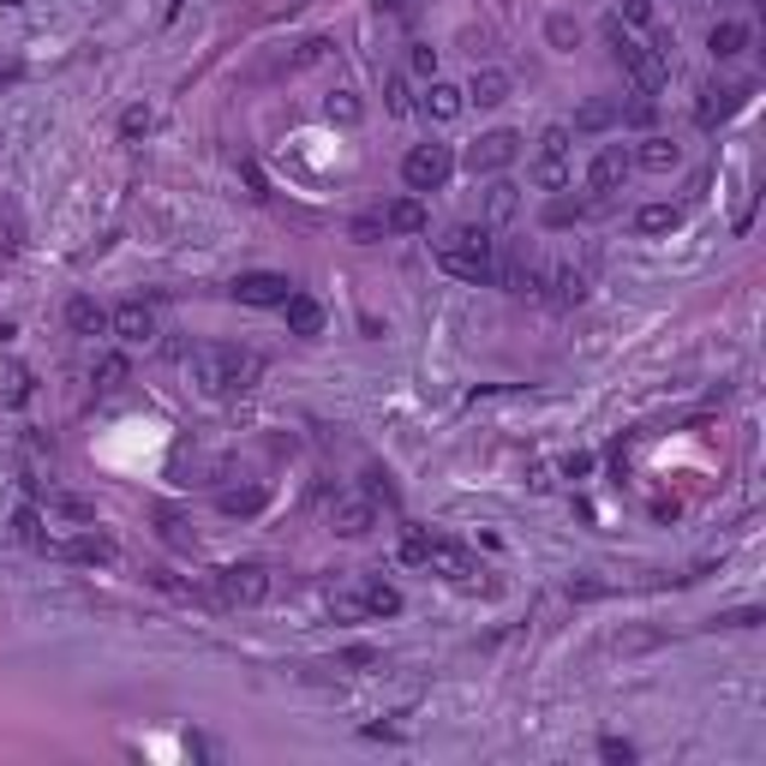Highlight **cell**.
Here are the masks:
<instances>
[{
	"mask_svg": "<svg viewBox=\"0 0 766 766\" xmlns=\"http://www.w3.org/2000/svg\"><path fill=\"white\" fill-rule=\"evenodd\" d=\"M186 372H192V383H198L204 395L228 402V395H246L252 383L264 378V360L252 348H222V341H210V348L186 353Z\"/></svg>",
	"mask_w": 766,
	"mask_h": 766,
	"instance_id": "cell-1",
	"label": "cell"
},
{
	"mask_svg": "<svg viewBox=\"0 0 766 766\" xmlns=\"http://www.w3.org/2000/svg\"><path fill=\"white\" fill-rule=\"evenodd\" d=\"M438 270H450L455 282L491 288L497 282V258H491V234L485 228H455L450 240H438Z\"/></svg>",
	"mask_w": 766,
	"mask_h": 766,
	"instance_id": "cell-2",
	"label": "cell"
},
{
	"mask_svg": "<svg viewBox=\"0 0 766 766\" xmlns=\"http://www.w3.org/2000/svg\"><path fill=\"white\" fill-rule=\"evenodd\" d=\"M605 36H611V55L623 60V72L635 79V91H647V96L665 91L671 67H665V55H659V48H647L641 36H629V31H623V19H611V24H605Z\"/></svg>",
	"mask_w": 766,
	"mask_h": 766,
	"instance_id": "cell-3",
	"label": "cell"
},
{
	"mask_svg": "<svg viewBox=\"0 0 766 766\" xmlns=\"http://www.w3.org/2000/svg\"><path fill=\"white\" fill-rule=\"evenodd\" d=\"M569 150H574L569 126H545L539 156H533V186H539V192H564L569 186Z\"/></svg>",
	"mask_w": 766,
	"mask_h": 766,
	"instance_id": "cell-4",
	"label": "cell"
},
{
	"mask_svg": "<svg viewBox=\"0 0 766 766\" xmlns=\"http://www.w3.org/2000/svg\"><path fill=\"white\" fill-rule=\"evenodd\" d=\"M450 174H455V150H450V144H414V150L402 156L407 192H438Z\"/></svg>",
	"mask_w": 766,
	"mask_h": 766,
	"instance_id": "cell-5",
	"label": "cell"
},
{
	"mask_svg": "<svg viewBox=\"0 0 766 766\" xmlns=\"http://www.w3.org/2000/svg\"><path fill=\"white\" fill-rule=\"evenodd\" d=\"M216 599H222V605H264V599H270V574L258 564L216 569Z\"/></svg>",
	"mask_w": 766,
	"mask_h": 766,
	"instance_id": "cell-6",
	"label": "cell"
},
{
	"mask_svg": "<svg viewBox=\"0 0 766 766\" xmlns=\"http://www.w3.org/2000/svg\"><path fill=\"white\" fill-rule=\"evenodd\" d=\"M515 156H521V132L497 126V132H479V138H474V150H467V169H474V174H503Z\"/></svg>",
	"mask_w": 766,
	"mask_h": 766,
	"instance_id": "cell-7",
	"label": "cell"
},
{
	"mask_svg": "<svg viewBox=\"0 0 766 766\" xmlns=\"http://www.w3.org/2000/svg\"><path fill=\"white\" fill-rule=\"evenodd\" d=\"M329 527L341 533V539H365V533L378 527V497H336L329 503Z\"/></svg>",
	"mask_w": 766,
	"mask_h": 766,
	"instance_id": "cell-8",
	"label": "cell"
},
{
	"mask_svg": "<svg viewBox=\"0 0 766 766\" xmlns=\"http://www.w3.org/2000/svg\"><path fill=\"white\" fill-rule=\"evenodd\" d=\"M108 329L126 341V348H144V341H156V312H150L144 300H126L108 312Z\"/></svg>",
	"mask_w": 766,
	"mask_h": 766,
	"instance_id": "cell-9",
	"label": "cell"
},
{
	"mask_svg": "<svg viewBox=\"0 0 766 766\" xmlns=\"http://www.w3.org/2000/svg\"><path fill=\"white\" fill-rule=\"evenodd\" d=\"M629 174H635L629 150H623V144H605L593 162H587V192H599V198H605V192H617Z\"/></svg>",
	"mask_w": 766,
	"mask_h": 766,
	"instance_id": "cell-10",
	"label": "cell"
},
{
	"mask_svg": "<svg viewBox=\"0 0 766 766\" xmlns=\"http://www.w3.org/2000/svg\"><path fill=\"white\" fill-rule=\"evenodd\" d=\"M228 293H234L240 305H282L293 293V282H288V276H276V270H246Z\"/></svg>",
	"mask_w": 766,
	"mask_h": 766,
	"instance_id": "cell-11",
	"label": "cell"
},
{
	"mask_svg": "<svg viewBox=\"0 0 766 766\" xmlns=\"http://www.w3.org/2000/svg\"><path fill=\"white\" fill-rule=\"evenodd\" d=\"M462 108H467V91H462V84H450V79H431L426 96H419V114H426V120H438V126L462 120Z\"/></svg>",
	"mask_w": 766,
	"mask_h": 766,
	"instance_id": "cell-12",
	"label": "cell"
},
{
	"mask_svg": "<svg viewBox=\"0 0 766 766\" xmlns=\"http://www.w3.org/2000/svg\"><path fill=\"white\" fill-rule=\"evenodd\" d=\"M629 162H635V169H647V174H671V169H683V144H671L665 132H647L641 144L629 150Z\"/></svg>",
	"mask_w": 766,
	"mask_h": 766,
	"instance_id": "cell-13",
	"label": "cell"
},
{
	"mask_svg": "<svg viewBox=\"0 0 766 766\" xmlns=\"http://www.w3.org/2000/svg\"><path fill=\"white\" fill-rule=\"evenodd\" d=\"M748 91H755V84H707V91H700V102H695V120H700V126H719Z\"/></svg>",
	"mask_w": 766,
	"mask_h": 766,
	"instance_id": "cell-14",
	"label": "cell"
},
{
	"mask_svg": "<svg viewBox=\"0 0 766 766\" xmlns=\"http://www.w3.org/2000/svg\"><path fill=\"white\" fill-rule=\"evenodd\" d=\"M378 216H383V234H426V204H419V192L390 198Z\"/></svg>",
	"mask_w": 766,
	"mask_h": 766,
	"instance_id": "cell-15",
	"label": "cell"
},
{
	"mask_svg": "<svg viewBox=\"0 0 766 766\" xmlns=\"http://www.w3.org/2000/svg\"><path fill=\"white\" fill-rule=\"evenodd\" d=\"M282 312H288V329H293V336H305V341L324 336V305H317L312 293H288Z\"/></svg>",
	"mask_w": 766,
	"mask_h": 766,
	"instance_id": "cell-16",
	"label": "cell"
},
{
	"mask_svg": "<svg viewBox=\"0 0 766 766\" xmlns=\"http://www.w3.org/2000/svg\"><path fill=\"white\" fill-rule=\"evenodd\" d=\"M55 557H72V564H114V539H102V533H79V539L55 545Z\"/></svg>",
	"mask_w": 766,
	"mask_h": 766,
	"instance_id": "cell-17",
	"label": "cell"
},
{
	"mask_svg": "<svg viewBox=\"0 0 766 766\" xmlns=\"http://www.w3.org/2000/svg\"><path fill=\"white\" fill-rule=\"evenodd\" d=\"M671 228H683V204L659 198V204H641V210H635V234L653 240V234H671Z\"/></svg>",
	"mask_w": 766,
	"mask_h": 766,
	"instance_id": "cell-18",
	"label": "cell"
},
{
	"mask_svg": "<svg viewBox=\"0 0 766 766\" xmlns=\"http://www.w3.org/2000/svg\"><path fill=\"white\" fill-rule=\"evenodd\" d=\"M467 102H479V108H497V102H509V72H503V67H479L474 84H467Z\"/></svg>",
	"mask_w": 766,
	"mask_h": 766,
	"instance_id": "cell-19",
	"label": "cell"
},
{
	"mask_svg": "<svg viewBox=\"0 0 766 766\" xmlns=\"http://www.w3.org/2000/svg\"><path fill=\"white\" fill-rule=\"evenodd\" d=\"M707 48H712V60H736L748 48V24H736V19H719L707 31Z\"/></svg>",
	"mask_w": 766,
	"mask_h": 766,
	"instance_id": "cell-20",
	"label": "cell"
},
{
	"mask_svg": "<svg viewBox=\"0 0 766 766\" xmlns=\"http://www.w3.org/2000/svg\"><path fill=\"white\" fill-rule=\"evenodd\" d=\"M611 126H617V102H611V96H593V102H581V108H574V126H569V132H611Z\"/></svg>",
	"mask_w": 766,
	"mask_h": 766,
	"instance_id": "cell-21",
	"label": "cell"
},
{
	"mask_svg": "<svg viewBox=\"0 0 766 766\" xmlns=\"http://www.w3.org/2000/svg\"><path fill=\"white\" fill-rule=\"evenodd\" d=\"M521 210V186L515 181H491L485 186V222H509Z\"/></svg>",
	"mask_w": 766,
	"mask_h": 766,
	"instance_id": "cell-22",
	"label": "cell"
},
{
	"mask_svg": "<svg viewBox=\"0 0 766 766\" xmlns=\"http://www.w3.org/2000/svg\"><path fill=\"white\" fill-rule=\"evenodd\" d=\"M67 324H72V336H108V312H102L96 300H72Z\"/></svg>",
	"mask_w": 766,
	"mask_h": 766,
	"instance_id": "cell-23",
	"label": "cell"
},
{
	"mask_svg": "<svg viewBox=\"0 0 766 766\" xmlns=\"http://www.w3.org/2000/svg\"><path fill=\"white\" fill-rule=\"evenodd\" d=\"M324 114H329V120H336V126H360V120H365V102L353 96V91H329Z\"/></svg>",
	"mask_w": 766,
	"mask_h": 766,
	"instance_id": "cell-24",
	"label": "cell"
},
{
	"mask_svg": "<svg viewBox=\"0 0 766 766\" xmlns=\"http://www.w3.org/2000/svg\"><path fill=\"white\" fill-rule=\"evenodd\" d=\"M360 599H365V617H395V611H402V593H395V587H383V581L360 587Z\"/></svg>",
	"mask_w": 766,
	"mask_h": 766,
	"instance_id": "cell-25",
	"label": "cell"
},
{
	"mask_svg": "<svg viewBox=\"0 0 766 766\" xmlns=\"http://www.w3.org/2000/svg\"><path fill=\"white\" fill-rule=\"evenodd\" d=\"M156 533L174 545V552H192V533H186V515H181V509H156Z\"/></svg>",
	"mask_w": 766,
	"mask_h": 766,
	"instance_id": "cell-26",
	"label": "cell"
},
{
	"mask_svg": "<svg viewBox=\"0 0 766 766\" xmlns=\"http://www.w3.org/2000/svg\"><path fill=\"white\" fill-rule=\"evenodd\" d=\"M545 36H552V48H564V55H569V48L581 43V24H574L569 12H552V19H545Z\"/></svg>",
	"mask_w": 766,
	"mask_h": 766,
	"instance_id": "cell-27",
	"label": "cell"
},
{
	"mask_svg": "<svg viewBox=\"0 0 766 766\" xmlns=\"http://www.w3.org/2000/svg\"><path fill=\"white\" fill-rule=\"evenodd\" d=\"M545 282L557 288V300H564V305L587 300V276H581V270H557V276H545Z\"/></svg>",
	"mask_w": 766,
	"mask_h": 766,
	"instance_id": "cell-28",
	"label": "cell"
},
{
	"mask_svg": "<svg viewBox=\"0 0 766 766\" xmlns=\"http://www.w3.org/2000/svg\"><path fill=\"white\" fill-rule=\"evenodd\" d=\"M91 378H96V390H120V383H126V360H120V353H102Z\"/></svg>",
	"mask_w": 766,
	"mask_h": 766,
	"instance_id": "cell-29",
	"label": "cell"
},
{
	"mask_svg": "<svg viewBox=\"0 0 766 766\" xmlns=\"http://www.w3.org/2000/svg\"><path fill=\"white\" fill-rule=\"evenodd\" d=\"M150 126H156V114H150V108H144V102H132V108H126V114H120V138H144V132H150Z\"/></svg>",
	"mask_w": 766,
	"mask_h": 766,
	"instance_id": "cell-30",
	"label": "cell"
},
{
	"mask_svg": "<svg viewBox=\"0 0 766 766\" xmlns=\"http://www.w3.org/2000/svg\"><path fill=\"white\" fill-rule=\"evenodd\" d=\"M383 102H390V114L414 108V96H407V72H390V79H383Z\"/></svg>",
	"mask_w": 766,
	"mask_h": 766,
	"instance_id": "cell-31",
	"label": "cell"
},
{
	"mask_svg": "<svg viewBox=\"0 0 766 766\" xmlns=\"http://www.w3.org/2000/svg\"><path fill=\"white\" fill-rule=\"evenodd\" d=\"M329 617L360 623V617H365V599H360V593H329Z\"/></svg>",
	"mask_w": 766,
	"mask_h": 766,
	"instance_id": "cell-32",
	"label": "cell"
},
{
	"mask_svg": "<svg viewBox=\"0 0 766 766\" xmlns=\"http://www.w3.org/2000/svg\"><path fill=\"white\" fill-rule=\"evenodd\" d=\"M599 761L629 766V761H635V743H629V736H599Z\"/></svg>",
	"mask_w": 766,
	"mask_h": 766,
	"instance_id": "cell-33",
	"label": "cell"
},
{
	"mask_svg": "<svg viewBox=\"0 0 766 766\" xmlns=\"http://www.w3.org/2000/svg\"><path fill=\"white\" fill-rule=\"evenodd\" d=\"M407 67H414L419 79H438V48H431V43H414V48H407Z\"/></svg>",
	"mask_w": 766,
	"mask_h": 766,
	"instance_id": "cell-34",
	"label": "cell"
},
{
	"mask_svg": "<svg viewBox=\"0 0 766 766\" xmlns=\"http://www.w3.org/2000/svg\"><path fill=\"white\" fill-rule=\"evenodd\" d=\"M258 503H264V491H222V509H228V515H252Z\"/></svg>",
	"mask_w": 766,
	"mask_h": 766,
	"instance_id": "cell-35",
	"label": "cell"
},
{
	"mask_svg": "<svg viewBox=\"0 0 766 766\" xmlns=\"http://www.w3.org/2000/svg\"><path fill=\"white\" fill-rule=\"evenodd\" d=\"M611 581H599V574H574L569 581V599H605Z\"/></svg>",
	"mask_w": 766,
	"mask_h": 766,
	"instance_id": "cell-36",
	"label": "cell"
},
{
	"mask_svg": "<svg viewBox=\"0 0 766 766\" xmlns=\"http://www.w3.org/2000/svg\"><path fill=\"white\" fill-rule=\"evenodd\" d=\"M353 240H360V246L383 240V216H360V222H353Z\"/></svg>",
	"mask_w": 766,
	"mask_h": 766,
	"instance_id": "cell-37",
	"label": "cell"
},
{
	"mask_svg": "<svg viewBox=\"0 0 766 766\" xmlns=\"http://www.w3.org/2000/svg\"><path fill=\"white\" fill-rule=\"evenodd\" d=\"M629 24H653V0H617Z\"/></svg>",
	"mask_w": 766,
	"mask_h": 766,
	"instance_id": "cell-38",
	"label": "cell"
},
{
	"mask_svg": "<svg viewBox=\"0 0 766 766\" xmlns=\"http://www.w3.org/2000/svg\"><path fill=\"white\" fill-rule=\"evenodd\" d=\"M712 623H724V629H755L761 611H755V605H743V611H731V617H712Z\"/></svg>",
	"mask_w": 766,
	"mask_h": 766,
	"instance_id": "cell-39",
	"label": "cell"
},
{
	"mask_svg": "<svg viewBox=\"0 0 766 766\" xmlns=\"http://www.w3.org/2000/svg\"><path fill=\"white\" fill-rule=\"evenodd\" d=\"M574 216H581V204H569V198H552V210H545V222H557V228H564V222H574Z\"/></svg>",
	"mask_w": 766,
	"mask_h": 766,
	"instance_id": "cell-40",
	"label": "cell"
},
{
	"mask_svg": "<svg viewBox=\"0 0 766 766\" xmlns=\"http://www.w3.org/2000/svg\"><path fill=\"white\" fill-rule=\"evenodd\" d=\"M564 474H569V479H587V474H593V455H587V450H574L569 462H564Z\"/></svg>",
	"mask_w": 766,
	"mask_h": 766,
	"instance_id": "cell-41",
	"label": "cell"
},
{
	"mask_svg": "<svg viewBox=\"0 0 766 766\" xmlns=\"http://www.w3.org/2000/svg\"><path fill=\"white\" fill-rule=\"evenodd\" d=\"M407 7V0H378V12H402Z\"/></svg>",
	"mask_w": 766,
	"mask_h": 766,
	"instance_id": "cell-42",
	"label": "cell"
}]
</instances>
